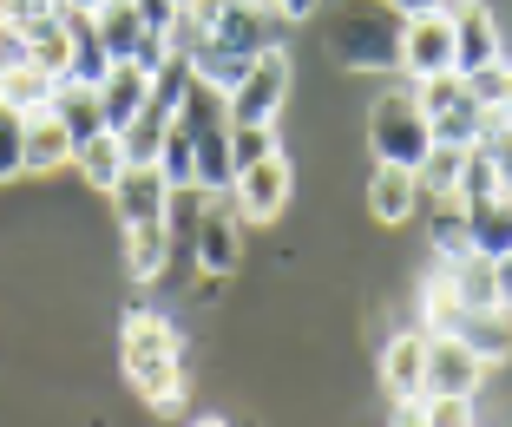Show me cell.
Segmentation results:
<instances>
[{"instance_id":"obj_1","label":"cell","mask_w":512,"mask_h":427,"mask_svg":"<svg viewBox=\"0 0 512 427\" xmlns=\"http://www.w3.org/2000/svg\"><path fill=\"white\" fill-rule=\"evenodd\" d=\"M401 27L394 0H335L329 7V53L355 73H401Z\"/></svg>"},{"instance_id":"obj_2","label":"cell","mask_w":512,"mask_h":427,"mask_svg":"<svg viewBox=\"0 0 512 427\" xmlns=\"http://www.w3.org/2000/svg\"><path fill=\"white\" fill-rule=\"evenodd\" d=\"M276 7H250V0H230L224 7V20H217L211 33H204V46H197V73L211 79V86H237L243 73H250L256 60H263V53H270L276 46Z\"/></svg>"},{"instance_id":"obj_3","label":"cell","mask_w":512,"mask_h":427,"mask_svg":"<svg viewBox=\"0 0 512 427\" xmlns=\"http://www.w3.org/2000/svg\"><path fill=\"white\" fill-rule=\"evenodd\" d=\"M178 125L191 132V152H197V191L224 198L230 178H237V165H230V99H224V86L191 73V86H184V99H178Z\"/></svg>"},{"instance_id":"obj_4","label":"cell","mask_w":512,"mask_h":427,"mask_svg":"<svg viewBox=\"0 0 512 427\" xmlns=\"http://www.w3.org/2000/svg\"><path fill=\"white\" fill-rule=\"evenodd\" d=\"M125 382H132L158 414H171V408L184 401L178 329H171L165 316H145V309H132V322H125Z\"/></svg>"},{"instance_id":"obj_5","label":"cell","mask_w":512,"mask_h":427,"mask_svg":"<svg viewBox=\"0 0 512 427\" xmlns=\"http://www.w3.org/2000/svg\"><path fill=\"white\" fill-rule=\"evenodd\" d=\"M368 145H375L381 165L421 171V158L434 152V119H427V106L414 99V86H394L368 106Z\"/></svg>"},{"instance_id":"obj_6","label":"cell","mask_w":512,"mask_h":427,"mask_svg":"<svg viewBox=\"0 0 512 427\" xmlns=\"http://www.w3.org/2000/svg\"><path fill=\"white\" fill-rule=\"evenodd\" d=\"M414 99H421L427 119H434V145H480L486 138V112H480V99H473V86L460 73L414 79Z\"/></svg>"},{"instance_id":"obj_7","label":"cell","mask_w":512,"mask_h":427,"mask_svg":"<svg viewBox=\"0 0 512 427\" xmlns=\"http://www.w3.org/2000/svg\"><path fill=\"white\" fill-rule=\"evenodd\" d=\"M224 99H230V125H276V112H283V99H289V53L270 46Z\"/></svg>"},{"instance_id":"obj_8","label":"cell","mask_w":512,"mask_h":427,"mask_svg":"<svg viewBox=\"0 0 512 427\" xmlns=\"http://www.w3.org/2000/svg\"><path fill=\"white\" fill-rule=\"evenodd\" d=\"M401 73H407V79L453 73V7L407 14V27H401Z\"/></svg>"},{"instance_id":"obj_9","label":"cell","mask_w":512,"mask_h":427,"mask_svg":"<svg viewBox=\"0 0 512 427\" xmlns=\"http://www.w3.org/2000/svg\"><path fill=\"white\" fill-rule=\"evenodd\" d=\"M499 66V27H493V7L486 0H453V73L473 79Z\"/></svg>"},{"instance_id":"obj_10","label":"cell","mask_w":512,"mask_h":427,"mask_svg":"<svg viewBox=\"0 0 512 427\" xmlns=\"http://www.w3.org/2000/svg\"><path fill=\"white\" fill-rule=\"evenodd\" d=\"M486 362L453 336V329H427V395H473Z\"/></svg>"},{"instance_id":"obj_11","label":"cell","mask_w":512,"mask_h":427,"mask_svg":"<svg viewBox=\"0 0 512 427\" xmlns=\"http://www.w3.org/2000/svg\"><path fill=\"white\" fill-rule=\"evenodd\" d=\"M230 204H237V217L270 224V217L289 204V165H283V152H276V158H256V165H243L237 178H230Z\"/></svg>"},{"instance_id":"obj_12","label":"cell","mask_w":512,"mask_h":427,"mask_svg":"<svg viewBox=\"0 0 512 427\" xmlns=\"http://www.w3.org/2000/svg\"><path fill=\"white\" fill-rule=\"evenodd\" d=\"M197 270L204 276H230L243 263V217L237 204H204V224H197V244H191Z\"/></svg>"},{"instance_id":"obj_13","label":"cell","mask_w":512,"mask_h":427,"mask_svg":"<svg viewBox=\"0 0 512 427\" xmlns=\"http://www.w3.org/2000/svg\"><path fill=\"white\" fill-rule=\"evenodd\" d=\"M106 198H112V211H119V224L132 230V224H158V217H165L171 184H165V171H158V165H125Z\"/></svg>"},{"instance_id":"obj_14","label":"cell","mask_w":512,"mask_h":427,"mask_svg":"<svg viewBox=\"0 0 512 427\" xmlns=\"http://www.w3.org/2000/svg\"><path fill=\"white\" fill-rule=\"evenodd\" d=\"M414 204H421V171H407V165H375L368 171V211H375L381 224H407Z\"/></svg>"},{"instance_id":"obj_15","label":"cell","mask_w":512,"mask_h":427,"mask_svg":"<svg viewBox=\"0 0 512 427\" xmlns=\"http://www.w3.org/2000/svg\"><path fill=\"white\" fill-rule=\"evenodd\" d=\"M381 382L394 401H421L427 395V336H394L381 355Z\"/></svg>"},{"instance_id":"obj_16","label":"cell","mask_w":512,"mask_h":427,"mask_svg":"<svg viewBox=\"0 0 512 427\" xmlns=\"http://www.w3.org/2000/svg\"><path fill=\"white\" fill-rule=\"evenodd\" d=\"M99 106H106V125H112V132H125V125L151 106V73H138V66L119 60L106 79H99Z\"/></svg>"},{"instance_id":"obj_17","label":"cell","mask_w":512,"mask_h":427,"mask_svg":"<svg viewBox=\"0 0 512 427\" xmlns=\"http://www.w3.org/2000/svg\"><path fill=\"white\" fill-rule=\"evenodd\" d=\"M453 336L467 342L480 362H506L512 355V309H460V322H453Z\"/></svg>"},{"instance_id":"obj_18","label":"cell","mask_w":512,"mask_h":427,"mask_svg":"<svg viewBox=\"0 0 512 427\" xmlns=\"http://www.w3.org/2000/svg\"><path fill=\"white\" fill-rule=\"evenodd\" d=\"M53 112H60L66 132H73V152L86 145V138L112 132V125H106V106H99V86H79V79H60V86H53Z\"/></svg>"},{"instance_id":"obj_19","label":"cell","mask_w":512,"mask_h":427,"mask_svg":"<svg viewBox=\"0 0 512 427\" xmlns=\"http://www.w3.org/2000/svg\"><path fill=\"white\" fill-rule=\"evenodd\" d=\"M73 158V132H66V119L53 106L27 112V171H53Z\"/></svg>"},{"instance_id":"obj_20","label":"cell","mask_w":512,"mask_h":427,"mask_svg":"<svg viewBox=\"0 0 512 427\" xmlns=\"http://www.w3.org/2000/svg\"><path fill=\"white\" fill-rule=\"evenodd\" d=\"M467 237L480 257H506L512 250V191H499L486 204H467Z\"/></svg>"},{"instance_id":"obj_21","label":"cell","mask_w":512,"mask_h":427,"mask_svg":"<svg viewBox=\"0 0 512 427\" xmlns=\"http://www.w3.org/2000/svg\"><path fill=\"white\" fill-rule=\"evenodd\" d=\"M92 27H99V46H106V60H132V46L145 40V20L132 14V0H106L99 14H92Z\"/></svg>"},{"instance_id":"obj_22","label":"cell","mask_w":512,"mask_h":427,"mask_svg":"<svg viewBox=\"0 0 512 427\" xmlns=\"http://www.w3.org/2000/svg\"><path fill=\"white\" fill-rule=\"evenodd\" d=\"M73 165L86 171L92 191H112V184H119V171L132 165V158H125V138L119 132H99V138H86V145L73 152Z\"/></svg>"},{"instance_id":"obj_23","label":"cell","mask_w":512,"mask_h":427,"mask_svg":"<svg viewBox=\"0 0 512 427\" xmlns=\"http://www.w3.org/2000/svg\"><path fill=\"white\" fill-rule=\"evenodd\" d=\"M125 263H132L138 283L165 276V263H171V230H165V217H158V224H132V230H125Z\"/></svg>"},{"instance_id":"obj_24","label":"cell","mask_w":512,"mask_h":427,"mask_svg":"<svg viewBox=\"0 0 512 427\" xmlns=\"http://www.w3.org/2000/svg\"><path fill=\"white\" fill-rule=\"evenodd\" d=\"M427 204H434V211H427V237H434V250H440V257H467V250H473V237H467V204H460V198H427Z\"/></svg>"},{"instance_id":"obj_25","label":"cell","mask_w":512,"mask_h":427,"mask_svg":"<svg viewBox=\"0 0 512 427\" xmlns=\"http://www.w3.org/2000/svg\"><path fill=\"white\" fill-rule=\"evenodd\" d=\"M171 119H178L171 106H145V112H138V119L119 132V138H125V158H132V165H158V145H165Z\"/></svg>"},{"instance_id":"obj_26","label":"cell","mask_w":512,"mask_h":427,"mask_svg":"<svg viewBox=\"0 0 512 427\" xmlns=\"http://www.w3.org/2000/svg\"><path fill=\"white\" fill-rule=\"evenodd\" d=\"M447 276H453V296H460L467 309H493V303H499V296H493V257H480V250L453 257Z\"/></svg>"},{"instance_id":"obj_27","label":"cell","mask_w":512,"mask_h":427,"mask_svg":"<svg viewBox=\"0 0 512 427\" xmlns=\"http://www.w3.org/2000/svg\"><path fill=\"white\" fill-rule=\"evenodd\" d=\"M460 165H467V145H434V152L421 158V198H453Z\"/></svg>"},{"instance_id":"obj_28","label":"cell","mask_w":512,"mask_h":427,"mask_svg":"<svg viewBox=\"0 0 512 427\" xmlns=\"http://www.w3.org/2000/svg\"><path fill=\"white\" fill-rule=\"evenodd\" d=\"M453 198H460V204H486V198H499V171H493V158H486V145H467V165H460V184H453Z\"/></svg>"},{"instance_id":"obj_29","label":"cell","mask_w":512,"mask_h":427,"mask_svg":"<svg viewBox=\"0 0 512 427\" xmlns=\"http://www.w3.org/2000/svg\"><path fill=\"white\" fill-rule=\"evenodd\" d=\"M158 171H165L171 191H178V184H197V152H191V132H184L178 119H171L165 145H158Z\"/></svg>"},{"instance_id":"obj_30","label":"cell","mask_w":512,"mask_h":427,"mask_svg":"<svg viewBox=\"0 0 512 427\" xmlns=\"http://www.w3.org/2000/svg\"><path fill=\"white\" fill-rule=\"evenodd\" d=\"M467 86H473V99H480L486 119H512V66H506V60L486 66V73H473Z\"/></svg>"},{"instance_id":"obj_31","label":"cell","mask_w":512,"mask_h":427,"mask_svg":"<svg viewBox=\"0 0 512 427\" xmlns=\"http://www.w3.org/2000/svg\"><path fill=\"white\" fill-rule=\"evenodd\" d=\"M7 106H20V112H40V106H53V79L40 73V66H7Z\"/></svg>"},{"instance_id":"obj_32","label":"cell","mask_w":512,"mask_h":427,"mask_svg":"<svg viewBox=\"0 0 512 427\" xmlns=\"http://www.w3.org/2000/svg\"><path fill=\"white\" fill-rule=\"evenodd\" d=\"M27 171V112L0 106V178H20Z\"/></svg>"},{"instance_id":"obj_33","label":"cell","mask_w":512,"mask_h":427,"mask_svg":"<svg viewBox=\"0 0 512 427\" xmlns=\"http://www.w3.org/2000/svg\"><path fill=\"white\" fill-rule=\"evenodd\" d=\"M460 296H453V276L440 270V276H427V296H421V316H427V329H453L460 322Z\"/></svg>"},{"instance_id":"obj_34","label":"cell","mask_w":512,"mask_h":427,"mask_svg":"<svg viewBox=\"0 0 512 427\" xmlns=\"http://www.w3.org/2000/svg\"><path fill=\"white\" fill-rule=\"evenodd\" d=\"M256 158H276V125H230V165H256Z\"/></svg>"},{"instance_id":"obj_35","label":"cell","mask_w":512,"mask_h":427,"mask_svg":"<svg viewBox=\"0 0 512 427\" xmlns=\"http://www.w3.org/2000/svg\"><path fill=\"white\" fill-rule=\"evenodd\" d=\"M414 408L427 427H473V395H421Z\"/></svg>"},{"instance_id":"obj_36","label":"cell","mask_w":512,"mask_h":427,"mask_svg":"<svg viewBox=\"0 0 512 427\" xmlns=\"http://www.w3.org/2000/svg\"><path fill=\"white\" fill-rule=\"evenodd\" d=\"M486 158H493V171H499V191H512V119H486Z\"/></svg>"},{"instance_id":"obj_37","label":"cell","mask_w":512,"mask_h":427,"mask_svg":"<svg viewBox=\"0 0 512 427\" xmlns=\"http://www.w3.org/2000/svg\"><path fill=\"white\" fill-rule=\"evenodd\" d=\"M132 14L145 20L151 33H171V27H178V14H184V0H132Z\"/></svg>"},{"instance_id":"obj_38","label":"cell","mask_w":512,"mask_h":427,"mask_svg":"<svg viewBox=\"0 0 512 427\" xmlns=\"http://www.w3.org/2000/svg\"><path fill=\"white\" fill-rule=\"evenodd\" d=\"M493 296H499V309H512V250L493 257Z\"/></svg>"},{"instance_id":"obj_39","label":"cell","mask_w":512,"mask_h":427,"mask_svg":"<svg viewBox=\"0 0 512 427\" xmlns=\"http://www.w3.org/2000/svg\"><path fill=\"white\" fill-rule=\"evenodd\" d=\"M270 7H276V14H283V20H309V14H316V7H322V0H270Z\"/></svg>"},{"instance_id":"obj_40","label":"cell","mask_w":512,"mask_h":427,"mask_svg":"<svg viewBox=\"0 0 512 427\" xmlns=\"http://www.w3.org/2000/svg\"><path fill=\"white\" fill-rule=\"evenodd\" d=\"M401 14H434V7H447V0H394Z\"/></svg>"},{"instance_id":"obj_41","label":"cell","mask_w":512,"mask_h":427,"mask_svg":"<svg viewBox=\"0 0 512 427\" xmlns=\"http://www.w3.org/2000/svg\"><path fill=\"white\" fill-rule=\"evenodd\" d=\"M66 14H99V7H106V0H60Z\"/></svg>"},{"instance_id":"obj_42","label":"cell","mask_w":512,"mask_h":427,"mask_svg":"<svg viewBox=\"0 0 512 427\" xmlns=\"http://www.w3.org/2000/svg\"><path fill=\"white\" fill-rule=\"evenodd\" d=\"M394 427H427V421H421V408L407 401V414H401V421H394Z\"/></svg>"},{"instance_id":"obj_43","label":"cell","mask_w":512,"mask_h":427,"mask_svg":"<svg viewBox=\"0 0 512 427\" xmlns=\"http://www.w3.org/2000/svg\"><path fill=\"white\" fill-rule=\"evenodd\" d=\"M14 27V0H0V33Z\"/></svg>"},{"instance_id":"obj_44","label":"cell","mask_w":512,"mask_h":427,"mask_svg":"<svg viewBox=\"0 0 512 427\" xmlns=\"http://www.w3.org/2000/svg\"><path fill=\"white\" fill-rule=\"evenodd\" d=\"M0 106H7V66H0Z\"/></svg>"},{"instance_id":"obj_45","label":"cell","mask_w":512,"mask_h":427,"mask_svg":"<svg viewBox=\"0 0 512 427\" xmlns=\"http://www.w3.org/2000/svg\"><path fill=\"white\" fill-rule=\"evenodd\" d=\"M250 7H270V0H250Z\"/></svg>"},{"instance_id":"obj_46","label":"cell","mask_w":512,"mask_h":427,"mask_svg":"<svg viewBox=\"0 0 512 427\" xmlns=\"http://www.w3.org/2000/svg\"><path fill=\"white\" fill-rule=\"evenodd\" d=\"M204 427H224V421H204Z\"/></svg>"},{"instance_id":"obj_47","label":"cell","mask_w":512,"mask_h":427,"mask_svg":"<svg viewBox=\"0 0 512 427\" xmlns=\"http://www.w3.org/2000/svg\"><path fill=\"white\" fill-rule=\"evenodd\" d=\"M53 7H60V0H53Z\"/></svg>"}]
</instances>
